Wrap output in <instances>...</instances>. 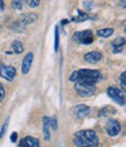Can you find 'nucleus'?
Segmentation results:
<instances>
[{"instance_id": "nucleus-25", "label": "nucleus", "mask_w": 126, "mask_h": 147, "mask_svg": "<svg viewBox=\"0 0 126 147\" xmlns=\"http://www.w3.org/2000/svg\"><path fill=\"white\" fill-rule=\"evenodd\" d=\"M12 4L15 8H21V1H12Z\"/></svg>"}, {"instance_id": "nucleus-4", "label": "nucleus", "mask_w": 126, "mask_h": 147, "mask_svg": "<svg viewBox=\"0 0 126 147\" xmlns=\"http://www.w3.org/2000/svg\"><path fill=\"white\" fill-rule=\"evenodd\" d=\"M74 40L78 43L90 45L94 42V34L91 30H81L74 34Z\"/></svg>"}, {"instance_id": "nucleus-2", "label": "nucleus", "mask_w": 126, "mask_h": 147, "mask_svg": "<svg viewBox=\"0 0 126 147\" xmlns=\"http://www.w3.org/2000/svg\"><path fill=\"white\" fill-rule=\"evenodd\" d=\"M100 78V72L91 69H81L74 71L70 76L71 82H83L89 84H95Z\"/></svg>"}, {"instance_id": "nucleus-9", "label": "nucleus", "mask_w": 126, "mask_h": 147, "mask_svg": "<svg viewBox=\"0 0 126 147\" xmlns=\"http://www.w3.org/2000/svg\"><path fill=\"white\" fill-rule=\"evenodd\" d=\"M102 59V54L99 51H90L88 54H85V56H84V60L89 63H97L99 60Z\"/></svg>"}, {"instance_id": "nucleus-19", "label": "nucleus", "mask_w": 126, "mask_h": 147, "mask_svg": "<svg viewBox=\"0 0 126 147\" xmlns=\"http://www.w3.org/2000/svg\"><path fill=\"white\" fill-rule=\"evenodd\" d=\"M54 48H55V51L59 49V28L55 27V45H54Z\"/></svg>"}, {"instance_id": "nucleus-12", "label": "nucleus", "mask_w": 126, "mask_h": 147, "mask_svg": "<svg viewBox=\"0 0 126 147\" xmlns=\"http://www.w3.org/2000/svg\"><path fill=\"white\" fill-rule=\"evenodd\" d=\"M74 111H75V113H76L78 117H85V116L89 115L90 109H89V106H86V105L80 104V105H77V106L75 107Z\"/></svg>"}, {"instance_id": "nucleus-16", "label": "nucleus", "mask_w": 126, "mask_h": 147, "mask_svg": "<svg viewBox=\"0 0 126 147\" xmlns=\"http://www.w3.org/2000/svg\"><path fill=\"white\" fill-rule=\"evenodd\" d=\"M112 34H113V29H111V28H103L97 32V35L100 36V38H109Z\"/></svg>"}, {"instance_id": "nucleus-26", "label": "nucleus", "mask_w": 126, "mask_h": 147, "mask_svg": "<svg viewBox=\"0 0 126 147\" xmlns=\"http://www.w3.org/2000/svg\"><path fill=\"white\" fill-rule=\"evenodd\" d=\"M16 137H18L16 132H13V133H12V136H11V141L15 142V141H16Z\"/></svg>"}, {"instance_id": "nucleus-23", "label": "nucleus", "mask_w": 126, "mask_h": 147, "mask_svg": "<svg viewBox=\"0 0 126 147\" xmlns=\"http://www.w3.org/2000/svg\"><path fill=\"white\" fill-rule=\"evenodd\" d=\"M83 5H84V7H85L86 9H90V8L94 7V3H92V1H84Z\"/></svg>"}, {"instance_id": "nucleus-8", "label": "nucleus", "mask_w": 126, "mask_h": 147, "mask_svg": "<svg viewBox=\"0 0 126 147\" xmlns=\"http://www.w3.org/2000/svg\"><path fill=\"white\" fill-rule=\"evenodd\" d=\"M19 147H39V140L33 137H25L20 140Z\"/></svg>"}, {"instance_id": "nucleus-13", "label": "nucleus", "mask_w": 126, "mask_h": 147, "mask_svg": "<svg viewBox=\"0 0 126 147\" xmlns=\"http://www.w3.org/2000/svg\"><path fill=\"white\" fill-rule=\"evenodd\" d=\"M49 127H50V121L48 117H43V137L46 140H49L50 133H49Z\"/></svg>"}, {"instance_id": "nucleus-11", "label": "nucleus", "mask_w": 126, "mask_h": 147, "mask_svg": "<svg viewBox=\"0 0 126 147\" xmlns=\"http://www.w3.org/2000/svg\"><path fill=\"white\" fill-rule=\"evenodd\" d=\"M112 48H113V53L117 54V53H120L124 45H125V39L124 38H117L116 40L112 41Z\"/></svg>"}, {"instance_id": "nucleus-6", "label": "nucleus", "mask_w": 126, "mask_h": 147, "mask_svg": "<svg viewBox=\"0 0 126 147\" xmlns=\"http://www.w3.org/2000/svg\"><path fill=\"white\" fill-rule=\"evenodd\" d=\"M105 128H106V132L109 133V136L115 137V136L119 134V132L121 130V126H120V124H119L118 120H116V119H109V120L106 121Z\"/></svg>"}, {"instance_id": "nucleus-14", "label": "nucleus", "mask_w": 126, "mask_h": 147, "mask_svg": "<svg viewBox=\"0 0 126 147\" xmlns=\"http://www.w3.org/2000/svg\"><path fill=\"white\" fill-rule=\"evenodd\" d=\"M36 19H38V16L35 15L34 13H29V14L22 15V18H21V22H22V25L25 26V25H28V24L34 22V20H36Z\"/></svg>"}, {"instance_id": "nucleus-15", "label": "nucleus", "mask_w": 126, "mask_h": 147, "mask_svg": "<svg viewBox=\"0 0 126 147\" xmlns=\"http://www.w3.org/2000/svg\"><path fill=\"white\" fill-rule=\"evenodd\" d=\"M76 16H73V21L75 22H82V21H85L88 19V14L84 13V12H81V11H76Z\"/></svg>"}, {"instance_id": "nucleus-7", "label": "nucleus", "mask_w": 126, "mask_h": 147, "mask_svg": "<svg viewBox=\"0 0 126 147\" xmlns=\"http://www.w3.org/2000/svg\"><path fill=\"white\" fill-rule=\"evenodd\" d=\"M16 75V70L13 68V67H9V65H3L0 67V76L4 77L5 80H13Z\"/></svg>"}, {"instance_id": "nucleus-10", "label": "nucleus", "mask_w": 126, "mask_h": 147, "mask_svg": "<svg viewBox=\"0 0 126 147\" xmlns=\"http://www.w3.org/2000/svg\"><path fill=\"white\" fill-rule=\"evenodd\" d=\"M33 54L32 53H28L26 56H25V59H24V61H22V74H27L28 71H29V69H30V65H32V63H33Z\"/></svg>"}, {"instance_id": "nucleus-17", "label": "nucleus", "mask_w": 126, "mask_h": 147, "mask_svg": "<svg viewBox=\"0 0 126 147\" xmlns=\"http://www.w3.org/2000/svg\"><path fill=\"white\" fill-rule=\"evenodd\" d=\"M12 49L15 54H21L24 51V46L20 41H14L13 45H12Z\"/></svg>"}, {"instance_id": "nucleus-3", "label": "nucleus", "mask_w": 126, "mask_h": 147, "mask_svg": "<svg viewBox=\"0 0 126 147\" xmlns=\"http://www.w3.org/2000/svg\"><path fill=\"white\" fill-rule=\"evenodd\" d=\"M75 90H76V92L81 97H90V96H92L95 94L96 88H95L94 84L83 83V82H76Z\"/></svg>"}, {"instance_id": "nucleus-1", "label": "nucleus", "mask_w": 126, "mask_h": 147, "mask_svg": "<svg viewBox=\"0 0 126 147\" xmlns=\"http://www.w3.org/2000/svg\"><path fill=\"white\" fill-rule=\"evenodd\" d=\"M74 144L77 147H97L98 137L91 130H83L74 136Z\"/></svg>"}, {"instance_id": "nucleus-20", "label": "nucleus", "mask_w": 126, "mask_h": 147, "mask_svg": "<svg viewBox=\"0 0 126 147\" xmlns=\"http://www.w3.org/2000/svg\"><path fill=\"white\" fill-rule=\"evenodd\" d=\"M49 121H50V126L54 128V130H56L57 128V120L55 117H53V118H49Z\"/></svg>"}, {"instance_id": "nucleus-22", "label": "nucleus", "mask_w": 126, "mask_h": 147, "mask_svg": "<svg viewBox=\"0 0 126 147\" xmlns=\"http://www.w3.org/2000/svg\"><path fill=\"white\" fill-rule=\"evenodd\" d=\"M4 97H5V90H4V86L0 84V103L3 102Z\"/></svg>"}, {"instance_id": "nucleus-27", "label": "nucleus", "mask_w": 126, "mask_h": 147, "mask_svg": "<svg viewBox=\"0 0 126 147\" xmlns=\"http://www.w3.org/2000/svg\"><path fill=\"white\" fill-rule=\"evenodd\" d=\"M3 6H4V1H0V9H3Z\"/></svg>"}, {"instance_id": "nucleus-18", "label": "nucleus", "mask_w": 126, "mask_h": 147, "mask_svg": "<svg viewBox=\"0 0 126 147\" xmlns=\"http://www.w3.org/2000/svg\"><path fill=\"white\" fill-rule=\"evenodd\" d=\"M126 72L124 71V72H121V75H120V83H121V89H123V91H125L126 90Z\"/></svg>"}, {"instance_id": "nucleus-24", "label": "nucleus", "mask_w": 126, "mask_h": 147, "mask_svg": "<svg viewBox=\"0 0 126 147\" xmlns=\"http://www.w3.org/2000/svg\"><path fill=\"white\" fill-rule=\"evenodd\" d=\"M28 4H29L30 7H35V6H38L40 4V1H38V0H36V1H35V0H32V1H29Z\"/></svg>"}, {"instance_id": "nucleus-5", "label": "nucleus", "mask_w": 126, "mask_h": 147, "mask_svg": "<svg viewBox=\"0 0 126 147\" xmlns=\"http://www.w3.org/2000/svg\"><path fill=\"white\" fill-rule=\"evenodd\" d=\"M107 95L110 96L111 99H113L119 105H121V106L125 105V96L123 94V91H120L118 88H116V86H109V88H107Z\"/></svg>"}, {"instance_id": "nucleus-21", "label": "nucleus", "mask_w": 126, "mask_h": 147, "mask_svg": "<svg viewBox=\"0 0 126 147\" xmlns=\"http://www.w3.org/2000/svg\"><path fill=\"white\" fill-rule=\"evenodd\" d=\"M7 124H8V119L5 121V124L3 125V127L0 128V138H1V137H3V134L5 133V131H6V127H7Z\"/></svg>"}, {"instance_id": "nucleus-28", "label": "nucleus", "mask_w": 126, "mask_h": 147, "mask_svg": "<svg viewBox=\"0 0 126 147\" xmlns=\"http://www.w3.org/2000/svg\"><path fill=\"white\" fill-rule=\"evenodd\" d=\"M68 24V20H62V25H67Z\"/></svg>"}]
</instances>
